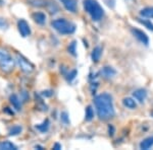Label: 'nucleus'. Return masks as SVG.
Segmentation results:
<instances>
[{
  "label": "nucleus",
  "instance_id": "f257e3e1",
  "mask_svg": "<svg viewBox=\"0 0 153 150\" xmlns=\"http://www.w3.org/2000/svg\"><path fill=\"white\" fill-rule=\"evenodd\" d=\"M94 104L96 108L97 116L102 121H107L114 117L115 110L113 105L112 97L107 92H103L98 94L94 98Z\"/></svg>",
  "mask_w": 153,
  "mask_h": 150
},
{
  "label": "nucleus",
  "instance_id": "f03ea898",
  "mask_svg": "<svg viewBox=\"0 0 153 150\" xmlns=\"http://www.w3.org/2000/svg\"><path fill=\"white\" fill-rule=\"evenodd\" d=\"M84 8L94 21H99L104 15V10L97 0H84Z\"/></svg>",
  "mask_w": 153,
  "mask_h": 150
},
{
  "label": "nucleus",
  "instance_id": "7ed1b4c3",
  "mask_svg": "<svg viewBox=\"0 0 153 150\" xmlns=\"http://www.w3.org/2000/svg\"><path fill=\"white\" fill-rule=\"evenodd\" d=\"M51 26L60 35H71L76 31V24L65 18L54 19Z\"/></svg>",
  "mask_w": 153,
  "mask_h": 150
},
{
  "label": "nucleus",
  "instance_id": "20e7f679",
  "mask_svg": "<svg viewBox=\"0 0 153 150\" xmlns=\"http://www.w3.org/2000/svg\"><path fill=\"white\" fill-rule=\"evenodd\" d=\"M14 67V60L5 51H0V68L4 72H10Z\"/></svg>",
  "mask_w": 153,
  "mask_h": 150
},
{
  "label": "nucleus",
  "instance_id": "39448f33",
  "mask_svg": "<svg viewBox=\"0 0 153 150\" xmlns=\"http://www.w3.org/2000/svg\"><path fill=\"white\" fill-rule=\"evenodd\" d=\"M16 61H18V64L21 67V69L26 73H30L34 70V65L32 64L30 61L27 60L26 58L23 57L22 55H16Z\"/></svg>",
  "mask_w": 153,
  "mask_h": 150
},
{
  "label": "nucleus",
  "instance_id": "423d86ee",
  "mask_svg": "<svg viewBox=\"0 0 153 150\" xmlns=\"http://www.w3.org/2000/svg\"><path fill=\"white\" fill-rule=\"evenodd\" d=\"M131 31H132L133 36H134L140 43H142L143 45H145V46L149 45V38H148V36L143 31H141V29H139L133 28L131 29Z\"/></svg>",
  "mask_w": 153,
  "mask_h": 150
},
{
  "label": "nucleus",
  "instance_id": "0eeeda50",
  "mask_svg": "<svg viewBox=\"0 0 153 150\" xmlns=\"http://www.w3.org/2000/svg\"><path fill=\"white\" fill-rule=\"evenodd\" d=\"M18 29L19 34L22 35V37L26 38V37H29L31 35V28H30L29 23H27L25 19H19L18 21Z\"/></svg>",
  "mask_w": 153,
  "mask_h": 150
},
{
  "label": "nucleus",
  "instance_id": "6e6552de",
  "mask_svg": "<svg viewBox=\"0 0 153 150\" xmlns=\"http://www.w3.org/2000/svg\"><path fill=\"white\" fill-rule=\"evenodd\" d=\"M61 2V4L68 11L75 13L78 8V1L76 0H59Z\"/></svg>",
  "mask_w": 153,
  "mask_h": 150
},
{
  "label": "nucleus",
  "instance_id": "1a4fd4ad",
  "mask_svg": "<svg viewBox=\"0 0 153 150\" xmlns=\"http://www.w3.org/2000/svg\"><path fill=\"white\" fill-rule=\"evenodd\" d=\"M133 97H134V98L138 102L143 104L147 97V90L143 89V88H139V89L135 90V91L133 92Z\"/></svg>",
  "mask_w": 153,
  "mask_h": 150
},
{
  "label": "nucleus",
  "instance_id": "9d476101",
  "mask_svg": "<svg viewBox=\"0 0 153 150\" xmlns=\"http://www.w3.org/2000/svg\"><path fill=\"white\" fill-rule=\"evenodd\" d=\"M101 73H102L104 78L110 79V78H113L117 75V70L113 67H111V66H104V67L102 68V70H101Z\"/></svg>",
  "mask_w": 153,
  "mask_h": 150
},
{
  "label": "nucleus",
  "instance_id": "9b49d317",
  "mask_svg": "<svg viewBox=\"0 0 153 150\" xmlns=\"http://www.w3.org/2000/svg\"><path fill=\"white\" fill-rule=\"evenodd\" d=\"M32 18L34 19V21H35L36 23L40 24V26H43V24H45L46 23V14L41 11L34 12V13L32 14Z\"/></svg>",
  "mask_w": 153,
  "mask_h": 150
},
{
  "label": "nucleus",
  "instance_id": "f8f14e48",
  "mask_svg": "<svg viewBox=\"0 0 153 150\" xmlns=\"http://www.w3.org/2000/svg\"><path fill=\"white\" fill-rule=\"evenodd\" d=\"M139 146H140V149H143V150L150 149L153 146V136H149V137H147V138L143 139Z\"/></svg>",
  "mask_w": 153,
  "mask_h": 150
},
{
  "label": "nucleus",
  "instance_id": "ddd939ff",
  "mask_svg": "<svg viewBox=\"0 0 153 150\" xmlns=\"http://www.w3.org/2000/svg\"><path fill=\"white\" fill-rule=\"evenodd\" d=\"M101 55H102V48L101 47H95L92 51V54H91V58H92V61L94 63H97L99 62L100 58H101Z\"/></svg>",
  "mask_w": 153,
  "mask_h": 150
},
{
  "label": "nucleus",
  "instance_id": "4468645a",
  "mask_svg": "<svg viewBox=\"0 0 153 150\" xmlns=\"http://www.w3.org/2000/svg\"><path fill=\"white\" fill-rule=\"evenodd\" d=\"M123 105L130 110L137 109V102H136V100H134V98H132V97H125L124 100H123Z\"/></svg>",
  "mask_w": 153,
  "mask_h": 150
},
{
  "label": "nucleus",
  "instance_id": "2eb2a0df",
  "mask_svg": "<svg viewBox=\"0 0 153 150\" xmlns=\"http://www.w3.org/2000/svg\"><path fill=\"white\" fill-rule=\"evenodd\" d=\"M9 100H10V104L12 105V107L14 108L16 110H19L22 109V100H19V97L16 94H12L9 97Z\"/></svg>",
  "mask_w": 153,
  "mask_h": 150
},
{
  "label": "nucleus",
  "instance_id": "dca6fc26",
  "mask_svg": "<svg viewBox=\"0 0 153 150\" xmlns=\"http://www.w3.org/2000/svg\"><path fill=\"white\" fill-rule=\"evenodd\" d=\"M140 15L144 18H153V7H146L140 11Z\"/></svg>",
  "mask_w": 153,
  "mask_h": 150
},
{
  "label": "nucleus",
  "instance_id": "f3484780",
  "mask_svg": "<svg viewBox=\"0 0 153 150\" xmlns=\"http://www.w3.org/2000/svg\"><path fill=\"white\" fill-rule=\"evenodd\" d=\"M16 146L10 141H3L0 143V150H16Z\"/></svg>",
  "mask_w": 153,
  "mask_h": 150
},
{
  "label": "nucleus",
  "instance_id": "a211bd4d",
  "mask_svg": "<svg viewBox=\"0 0 153 150\" xmlns=\"http://www.w3.org/2000/svg\"><path fill=\"white\" fill-rule=\"evenodd\" d=\"M49 126H50V123H49V120H45L42 124L36 125V129L38 131H40L41 133H45L48 131Z\"/></svg>",
  "mask_w": 153,
  "mask_h": 150
},
{
  "label": "nucleus",
  "instance_id": "6ab92c4d",
  "mask_svg": "<svg viewBox=\"0 0 153 150\" xmlns=\"http://www.w3.org/2000/svg\"><path fill=\"white\" fill-rule=\"evenodd\" d=\"M93 118H94V110H93V108L91 105H88L86 108V112H85V120L87 122H90L93 120Z\"/></svg>",
  "mask_w": 153,
  "mask_h": 150
},
{
  "label": "nucleus",
  "instance_id": "aec40b11",
  "mask_svg": "<svg viewBox=\"0 0 153 150\" xmlns=\"http://www.w3.org/2000/svg\"><path fill=\"white\" fill-rule=\"evenodd\" d=\"M22 131H23L22 126H19V125H14V126H12L10 129H9L8 135L9 136H16V135L21 134Z\"/></svg>",
  "mask_w": 153,
  "mask_h": 150
},
{
  "label": "nucleus",
  "instance_id": "412c9836",
  "mask_svg": "<svg viewBox=\"0 0 153 150\" xmlns=\"http://www.w3.org/2000/svg\"><path fill=\"white\" fill-rule=\"evenodd\" d=\"M137 21L139 23H141L142 26H144L145 28L148 29L149 31H153V23L151 21L149 20V19H143V18H137Z\"/></svg>",
  "mask_w": 153,
  "mask_h": 150
},
{
  "label": "nucleus",
  "instance_id": "4be33fe9",
  "mask_svg": "<svg viewBox=\"0 0 153 150\" xmlns=\"http://www.w3.org/2000/svg\"><path fill=\"white\" fill-rule=\"evenodd\" d=\"M28 2L31 5H33L35 7H44V6L48 5L47 1H45V0H29Z\"/></svg>",
  "mask_w": 153,
  "mask_h": 150
},
{
  "label": "nucleus",
  "instance_id": "5701e85b",
  "mask_svg": "<svg viewBox=\"0 0 153 150\" xmlns=\"http://www.w3.org/2000/svg\"><path fill=\"white\" fill-rule=\"evenodd\" d=\"M68 53L76 57V41H73L70 45H68Z\"/></svg>",
  "mask_w": 153,
  "mask_h": 150
},
{
  "label": "nucleus",
  "instance_id": "b1692460",
  "mask_svg": "<svg viewBox=\"0 0 153 150\" xmlns=\"http://www.w3.org/2000/svg\"><path fill=\"white\" fill-rule=\"evenodd\" d=\"M76 75H78V71H76V69H74V70H71L68 75H66V79H68V81H70L71 82V81H73L74 79H75Z\"/></svg>",
  "mask_w": 153,
  "mask_h": 150
},
{
  "label": "nucleus",
  "instance_id": "393cba45",
  "mask_svg": "<svg viewBox=\"0 0 153 150\" xmlns=\"http://www.w3.org/2000/svg\"><path fill=\"white\" fill-rule=\"evenodd\" d=\"M60 117H61V121L65 123V125L70 124V118H68V113H66V112H62V113H61V115H60Z\"/></svg>",
  "mask_w": 153,
  "mask_h": 150
},
{
  "label": "nucleus",
  "instance_id": "a878e982",
  "mask_svg": "<svg viewBox=\"0 0 153 150\" xmlns=\"http://www.w3.org/2000/svg\"><path fill=\"white\" fill-rule=\"evenodd\" d=\"M8 28V23L6 21V19L0 18V29H6Z\"/></svg>",
  "mask_w": 153,
  "mask_h": 150
},
{
  "label": "nucleus",
  "instance_id": "bb28decb",
  "mask_svg": "<svg viewBox=\"0 0 153 150\" xmlns=\"http://www.w3.org/2000/svg\"><path fill=\"white\" fill-rule=\"evenodd\" d=\"M114 132H115V129H114V127H113V125H109V126H108V135H109L110 137H112L113 135H114Z\"/></svg>",
  "mask_w": 153,
  "mask_h": 150
},
{
  "label": "nucleus",
  "instance_id": "cd10ccee",
  "mask_svg": "<svg viewBox=\"0 0 153 150\" xmlns=\"http://www.w3.org/2000/svg\"><path fill=\"white\" fill-rule=\"evenodd\" d=\"M42 94H43L44 97H51V95L53 94V92L51 91V90H46V91H43Z\"/></svg>",
  "mask_w": 153,
  "mask_h": 150
},
{
  "label": "nucleus",
  "instance_id": "c85d7f7f",
  "mask_svg": "<svg viewBox=\"0 0 153 150\" xmlns=\"http://www.w3.org/2000/svg\"><path fill=\"white\" fill-rule=\"evenodd\" d=\"M53 149H56V150L61 149V145L59 144V143H55V144L53 145Z\"/></svg>",
  "mask_w": 153,
  "mask_h": 150
},
{
  "label": "nucleus",
  "instance_id": "c756f323",
  "mask_svg": "<svg viewBox=\"0 0 153 150\" xmlns=\"http://www.w3.org/2000/svg\"><path fill=\"white\" fill-rule=\"evenodd\" d=\"M4 4V1L3 0H0V5H3Z\"/></svg>",
  "mask_w": 153,
  "mask_h": 150
},
{
  "label": "nucleus",
  "instance_id": "7c9ffc66",
  "mask_svg": "<svg viewBox=\"0 0 153 150\" xmlns=\"http://www.w3.org/2000/svg\"><path fill=\"white\" fill-rule=\"evenodd\" d=\"M36 148H40V149H43V147H42V146H39V145H38V146H36Z\"/></svg>",
  "mask_w": 153,
  "mask_h": 150
},
{
  "label": "nucleus",
  "instance_id": "2f4dec72",
  "mask_svg": "<svg viewBox=\"0 0 153 150\" xmlns=\"http://www.w3.org/2000/svg\"><path fill=\"white\" fill-rule=\"evenodd\" d=\"M150 116H151V117L153 118V110H151V112H150Z\"/></svg>",
  "mask_w": 153,
  "mask_h": 150
}]
</instances>
